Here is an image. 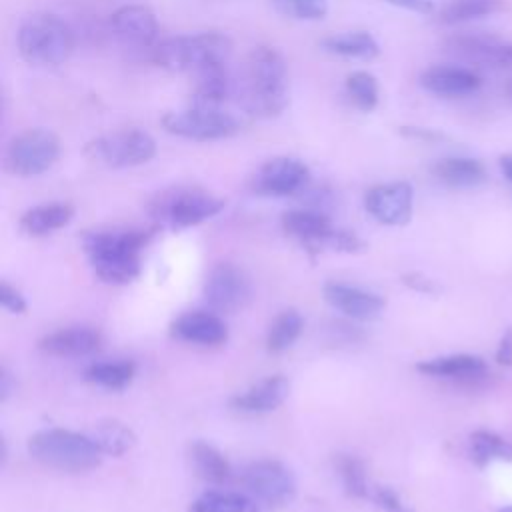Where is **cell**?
Masks as SVG:
<instances>
[{
  "instance_id": "13",
  "label": "cell",
  "mask_w": 512,
  "mask_h": 512,
  "mask_svg": "<svg viewBox=\"0 0 512 512\" xmlns=\"http://www.w3.org/2000/svg\"><path fill=\"white\" fill-rule=\"evenodd\" d=\"M412 202V186L402 180L376 184L364 196L366 212L386 226H404L412 216Z\"/></svg>"
},
{
  "instance_id": "3",
  "label": "cell",
  "mask_w": 512,
  "mask_h": 512,
  "mask_svg": "<svg viewBox=\"0 0 512 512\" xmlns=\"http://www.w3.org/2000/svg\"><path fill=\"white\" fill-rule=\"evenodd\" d=\"M232 56V40L222 32L180 34L158 40L152 48L156 66L170 72H202L212 66L228 64Z\"/></svg>"
},
{
  "instance_id": "26",
  "label": "cell",
  "mask_w": 512,
  "mask_h": 512,
  "mask_svg": "<svg viewBox=\"0 0 512 512\" xmlns=\"http://www.w3.org/2000/svg\"><path fill=\"white\" fill-rule=\"evenodd\" d=\"M322 50L344 56V58H360V60H372L380 54V46L376 38L366 30H354V32H342L332 34L320 40Z\"/></svg>"
},
{
  "instance_id": "21",
  "label": "cell",
  "mask_w": 512,
  "mask_h": 512,
  "mask_svg": "<svg viewBox=\"0 0 512 512\" xmlns=\"http://www.w3.org/2000/svg\"><path fill=\"white\" fill-rule=\"evenodd\" d=\"M196 76L198 80L192 90V106L222 108L224 102L236 92V82L228 70V64L206 68Z\"/></svg>"
},
{
  "instance_id": "20",
  "label": "cell",
  "mask_w": 512,
  "mask_h": 512,
  "mask_svg": "<svg viewBox=\"0 0 512 512\" xmlns=\"http://www.w3.org/2000/svg\"><path fill=\"white\" fill-rule=\"evenodd\" d=\"M424 90L438 96H466L480 88L482 80L468 68L458 66H432L420 74Z\"/></svg>"
},
{
  "instance_id": "23",
  "label": "cell",
  "mask_w": 512,
  "mask_h": 512,
  "mask_svg": "<svg viewBox=\"0 0 512 512\" xmlns=\"http://www.w3.org/2000/svg\"><path fill=\"white\" fill-rule=\"evenodd\" d=\"M416 368L426 376L448 378V380H474L486 374L484 360L472 354L440 356V358L424 360Z\"/></svg>"
},
{
  "instance_id": "41",
  "label": "cell",
  "mask_w": 512,
  "mask_h": 512,
  "mask_svg": "<svg viewBox=\"0 0 512 512\" xmlns=\"http://www.w3.org/2000/svg\"><path fill=\"white\" fill-rule=\"evenodd\" d=\"M496 360L500 364H506V366L512 364V328H508L506 334L502 336L498 352H496Z\"/></svg>"
},
{
  "instance_id": "32",
  "label": "cell",
  "mask_w": 512,
  "mask_h": 512,
  "mask_svg": "<svg viewBox=\"0 0 512 512\" xmlns=\"http://www.w3.org/2000/svg\"><path fill=\"white\" fill-rule=\"evenodd\" d=\"M470 456L476 464L492 460H512V444L488 430H476L470 434Z\"/></svg>"
},
{
  "instance_id": "19",
  "label": "cell",
  "mask_w": 512,
  "mask_h": 512,
  "mask_svg": "<svg viewBox=\"0 0 512 512\" xmlns=\"http://www.w3.org/2000/svg\"><path fill=\"white\" fill-rule=\"evenodd\" d=\"M282 228L288 236L296 238L300 244L312 250H320L322 246H328V240L336 230L324 212L310 210V208L284 212Z\"/></svg>"
},
{
  "instance_id": "17",
  "label": "cell",
  "mask_w": 512,
  "mask_h": 512,
  "mask_svg": "<svg viewBox=\"0 0 512 512\" xmlns=\"http://www.w3.org/2000/svg\"><path fill=\"white\" fill-rule=\"evenodd\" d=\"M102 344V336L92 326H66L44 334L38 340V348L58 358H80L96 352Z\"/></svg>"
},
{
  "instance_id": "31",
  "label": "cell",
  "mask_w": 512,
  "mask_h": 512,
  "mask_svg": "<svg viewBox=\"0 0 512 512\" xmlns=\"http://www.w3.org/2000/svg\"><path fill=\"white\" fill-rule=\"evenodd\" d=\"M302 328H304V318L298 310H294V308L282 310L272 320V324L268 328L266 350L272 354H280V352L288 350L302 334Z\"/></svg>"
},
{
  "instance_id": "9",
  "label": "cell",
  "mask_w": 512,
  "mask_h": 512,
  "mask_svg": "<svg viewBox=\"0 0 512 512\" xmlns=\"http://www.w3.org/2000/svg\"><path fill=\"white\" fill-rule=\"evenodd\" d=\"M162 128L168 134L188 140H222L240 132V120L224 108H198L190 106L180 112H166Z\"/></svg>"
},
{
  "instance_id": "33",
  "label": "cell",
  "mask_w": 512,
  "mask_h": 512,
  "mask_svg": "<svg viewBox=\"0 0 512 512\" xmlns=\"http://www.w3.org/2000/svg\"><path fill=\"white\" fill-rule=\"evenodd\" d=\"M346 92L350 102L362 112H372L378 106V80L366 70H354L346 76Z\"/></svg>"
},
{
  "instance_id": "28",
  "label": "cell",
  "mask_w": 512,
  "mask_h": 512,
  "mask_svg": "<svg viewBox=\"0 0 512 512\" xmlns=\"http://www.w3.org/2000/svg\"><path fill=\"white\" fill-rule=\"evenodd\" d=\"M90 436L106 456H122L136 444V434L132 428L114 418L100 420Z\"/></svg>"
},
{
  "instance_id": "35",
  "label": "cell",
  "mask_w": 512,
  "mask_h": 512,
  "mask_svg": "<svg viewBox=\"0 0 512 512\" xmlns=\"http://www.w3.org/2000/svg\"><path fill=\"white\" fill-rule=\"evenodd\" d=\"M498 8H500V0H450L440 12V22L444 24L468 22L474 18L488 16Z\"/></svg>"
},
{
  "instance_id": "18",
  "label": "cell",
  "mask_w": 512,
  "mask_h": 512,
  "mask_svg": "<svg viewBox=\"0 0 512 512\" xmlns=\"http://www.w3.org/2000/svg\"><path fill=\"white\" fill-rule=\"evenodd\" d=\"M288 394H290V382L284 376L276 374V376L258 380L244 392H238L230 400V406L242 414H268L278 406H282Z\"/></svg>"
},
{
  "instance_id": "12",
  "label": "cell",
  "mask_w": 512,
  "mask_h": 512,
  "mask_svg": "<svg viewBox=\"0 0 512 512\" xmlns=\"http://www.w3.org/2000/svg\"><path fill=\"white\" fill-rule=\"evenodd\" d=\"M204 296L214 312L230 314L246 306L252 296V286L242 268L232 262H222L208 274Z\"/></svg>"
},
{
  "instance_id": "7",
  "label": "cell",
  "mask_w": 512,
  "mask_h": 512,
  "mask_svg": "<svg viewBox=\"0 0 512 512\" xmlns=\"http://www.w3.org/2000/svg\"><path fill=\"white\" fill-rule=\"evenodd\" d=\"M84 154L106 168H134L156 156V140L144 130L126 128L88 140Z\"/></svg>"
},
{
  "instance_id": "37",
  "label": "cell",
  "mask_w": 512,
  "mask_h": 512,
  "mask_svg": "<svg viewBox=\"0 0 512 512\" xmlns=\"http://www.w3.org/2000/svg\"><path fill=\"white\" fill-rule=\"evenodd\" d=\"M370 500L384 512H412V508L390 486H372Z\"/></svg>"
},
{
  "instance_id": "34",
  "label": "cell",
  "mask_w": 512,
  "mask_h": 512,
  "mask_svg": "<svg viewBox=\"0 0 512 512\" xmlns=\"http://www.w3.org/2000/svg\"><path fill=\"white\" fill-rule=\"evenodd\" d=\"M336 470L342 480L344 490L354 498H370V482L366 476V466L358 456L340 454L336 460Z\"/></svg>"
},
{
  "instance_id": "36",
  "label": "cell",
  "mask_w": 512,
  "mask_h": 512,
  "mask_svg": "<svg viewBox=\"0 0 512 512\" xmlns=\"http://www.w3.org/2000/svg\"><path fill=\"white\" fill-rule=\"evenodd\" d=\"M278 8L298 20H322L328 12V0H276Z\"/></svg>"
},
{
  "instance_id": "2",
  "label": "cell",
  "mask_w": 512,
  "mask_h": 512,
  "mask_svg": "<svg viewBox=\"0 0 512 512\" xmlns=\"http://www.w3.org/2000/svg\"><path fill=\"white\" fill-rule=\"evenodd\" d=\"M152 232L134 228L92 230L82 236L94 274L106 284H128L140 276V252Z\"/></svg>"
},
{
  "instance_id": "29",
  "label": "cell",
  "mask_w": 512,
  "mask_h": 512,
  "mask_svg": "<svg viewBox=\"0 0 512 512\" xmlns=\"http://www.w3.org/2000/svg\"><path fill=\"white\" fill-rule=\"evenodd\" d=\"M136 374V364L132 360H108V362H94L84 370V378L96 386L108 390H122L126 388Z\"/></svg>"
},
{
  "instance_id": "25",
  "label": "cell",
  "mask_w": 512,
  "mask_h": 512,
  "mask_svg": "<svg viewBox=\"0 0 512 512\" xmlns=\"http://www.w3.org/2000/svg\"><path fill=\"white\" fill-rule=\"evenodd\" d=\"M432 174L436 180L450 188H472L486 180L484 166L474 158H442L432 166Z\"/></svg>"
},
{
  "instance_id": "46",
  "label": "cell",
  "mask_w": 512,
  "mask_h": 512,
  "mask_svg": "<svg viewBox=\"0 0 512 512\" xmlns=\"http://www.w3.org/2000/svg\"><path fill=\"white\" fill-rule=\"evenodd\" d=\"M502 512H512V508H506V510H502Z\"/></svg>"
},
{
  "instance_id": "15",
  "label": "cell",
  "mask_w": 512,
  "mask_h": 512,
  "mask_svg": "<svg viewBox=\"0 0 512 512\" xmlns=\"http://www.w3.org/2000/svg\"><path fill=\"white\" fill-rule=\"evenodd\" d=\"M322 294L332 308L352 320H374L386 306L382 296L344 282H326Z\"/></svg>"
},
{
  "instance_id": "11",
  "label": "cell",
  "mask_w": 512,
  "mask_h": 512,
  "mask_svg": "<svg viewBox=\"0 0 512 512\" xmlns=\"http://www.w3.org/2000/svg\"><path fill=\"white\" fill-rule=\"evenodd\" d=\"M308 180L310 168L302 160L292 156H276L256 170L252 178V190L260 196L284 198L302 192Z\"/></svg>"
},
{
  "instance_id": "27",
  "label": "cell",
  "mask_w": 512,
  "mask_h": 512,
  "mask_svg": "<svg viewBox=\"0 0 512 512\" xmlns=\"http://www.w3.org/2000/svg\"><path fill=\"white\" fill-rule=\"evenodd\" d=\"M190 456H192V464L198 472V476L210 484H224L228 482L232 468L228 458L210 442L204 440H196L190 446Z\"/></svg>"
},
{
  "instance_id": "4",
  "label": "cell",
  "mask_w": 512,
  "mask_h": 512,
  "mask_svg": "<svg viewBox=\"0 0 512 512\" xmlns=\"http://www.w3.org/2000/svg\"><path fill=\"white\" fill-rule=\"evenodd\" d=\"M28 454L38 464L60 472H88L102 462V450L88 434L44 428L28 438Z\"/></svg>"
},
{
  "instance_id": "44",
  "label": "cell",
  "mask_w": 512,
  "mask_h": 512,
  "mask_svg": "<svg viewBox=\"0 0 512 512\" xmlns=\"http://www.w3.org/2000/svg\"><path fill=\"white\" fill-rule=\"evenodd\" d=\"M500 170L512 182V154H506L500 158Z\"/></svg>"
},
{
  "instance_id": "39",
  "label": "cell",
  "mask_w": 512,
  "mask_h": 512,
  "mask_svg": "<svg viewBox=\"0 0 512 512\" xmlns=\"http://www.w3.org/2000/svg\"><path fill=\"white\" fill-rule=\"evenodd\" d=\"M392 6H398V8H404V10H410V12H418V14H430L434 12V4L432 0H384Z\"/></svg>"
},
{
  "instance_id": "5",
  "label": "cell",
  "mask_w": 512,
  "mask_h": 512,
  "mask_svg": "<svg viewBox=\"0 0 512 512\" xmlns=\"http://www.w3.org/2000/svg\"><path fill=\"white\" fill-rule=\"evenodd\" d=\"M16 46L28 64L58 66L72 54L74 34L56 14H32L20 24Z\"/></svg>"
},
{
  "instance_id": "6",
  "label": "cell",
  "mask_w": 512,
  "mask_h": 512,
  "mask_svg": "<svg viewBox=\"0 0 512 512\" xmlns=\"http://www.w3.org/2000/svg\"><path fill=\"white\" fill-rule=\"evenodd\" d=\"M226 202L196 186H174L158 192L150 200V214L156 222L168 228L198 226L224 210Z\"/></svg>"
},
{
  "instance_id": "14",
  "label": "cell",
  "mask_w": 512,
  "mask_h": 512,
  "mask_svg": "<svg viewBox=\"0 0 512 512\" xmlns=\"http://www.w3.org/2000/svg\"><path fill=\"white\" fill-rule=\"evenodd\" d=\"M110 30L114 36L134 48H154L158 44L160 26L156 14L142 4L120 6L110 14Z\"/></svg>"
},
{
  "instance_id": "30",
  "label": "cell",
  "mask_w": 512,
  "mask_h": 512,
  "mask_svg": "<svg viewBox=\"0 0 512 512\" xmlns=\"http://www.w3.org/2000/svg\"><path fill=\"white\" fill-rule=\"evenodd\" d=\"M190 512H258V504L240 492L208 490L190 504Z\"/></svg>"
},
{
  "instance_id": "40",
  "label": "cell",
  "mask_w": 512,
  "mask_h": 512,
  "mask_svg": "<svg viewBox=\"0 0 512 512\" xmlns=\"http://www.w3.org/2000/svg\"><path fill=\"white\" fill-rule=\"evenodd\" d=\"M402 282L406 286H410L412 290H418V292H426V294H432L434 292V282L418 272H410V274H404L402 276Z\"/></svg>"
},
{
  "instance_id": "8",
  "label": "cell",
  "mask_w": 512,
  "mask_h": 512,
  "mask_svg": "<svg viewBox=\"0 0 512 512\" xmlns=\"http://www.w3.org/2000/svg\"><path fill=\"white\" fill-rule=\"evenodd\" d=\"M60 156V138L48 128H28L14 136L4 152V170L30 178L50 170Z\"/></svg>"
},
{
  "instance_id": "38",
  "label": "cell",
  "mask_w": 512,
  "mask_h": 512,
  "mask_svg": "<svg viewBox=\"0 0 512 512\" xmlns=\"http://www.w3.org/2000/svg\"><path fill=\"white\" fill-rule=\"evenodd\" d=\"M0 304L10 314H22L26 310L24 296L20 294V290L10 286L6 280L0 282Z\"/></svg>"
},
{
  "instance_id": "45",
  "label": "cell",
  "mask_w": 512,
  "mask_h": 512,
  "mask_svg": "<svg viewBox=\"0 0 512 512\" xmlns=\"http://www.w3.org/2000/svg\"><path fill=\"white\" fill-rule=\"evenodd\" d=\"M508 96H510V98H512V82H510V84H508Z\"/></svg>"
},
{
  "instance_id": "24",
  "label": "cell",
  "mask_w": 512,
  "mask_h": 512,
  "mask_svg": "<svg viewBox=\"0 0 512 512\" xmlns=\"http://www.w3.org/2000/svg\"><path fill=\"white\" fill-rule=\"evenodd\" d=\"M448 46L466 58L492 62L498 66H512V44L498 42L490 36H454L450 38Z\"/></svg>"
},
{
  "instance_id": "22",
  "label": "cell",
  "mask_w": 512,
  "mask_h": 512,
  "mask_svg": "<svg viewBox=\"0 0 512 512\" xmlns=\"http://www.w3.org/2000/svg\"><path fill=\"white\" fill-rule=\"evenodd\" d=\"M74 218V206L68 202H46V204H38L28 208L22 216H20V230L26 236L32 238H40V236H48L64 226L70 224V220Z\"/></svg>"
},
{
  "instance_id": "16",
  "label": "cell",
  "mask_w": 512,
  "mask_h": 512,
  "mask_svg": "<svg viewBox=\"0 0 512 512\" xmlns=\"http://www.w3.org/2000/svg\"><path fill=\"white\" fill-rule=\"evenodd\" d=\"M170 328L178 340L196 346H220L228 340L226 322L214 310L184 312L172 322Z\"/></svg>"
},
{
  "instance_id": "10",
  "label": "cell",
  "mask_w": 512,
  "mask_h": 512,
  "mask_svg": "<svg viewBox=\"0 0 512 512\" xmlns=\"http://www.w3.org/2000/svg\"><path fill=\"white\" fill-rule=\"evenodd\" d=\"M242 480L250 496L266 506L280 508L296 498V478L280 460L250 462L242 472Z\"/></svg>"
},
{
  "instance_id": "42",
  "label": "cell",
  "mask_w": 512,
  "mask_h": 512,
  "mask_svg": "<svg viewBox=\"0 0 512 512\" xmlns=\"http://www.w3.org/2000/svg\"><path fill=\"white\" fill-rule=\"evenodd\" d=\"M14 388H16V384H12V374L6 368H2L0 370V400L6 402Z\"/></svg>"
},
{
  "instance_id": "1",
  "label": "cell",
  "mask_w": 512,
  "mask_h": 512,
  "mask_svg": "<svg viewBox=\"0 0 512 512\" xmlns=\"http://www.w3.org/2000/svg\"><path fill=\"white\" fill-rule=\"evenodd\" d=\"M240 106L256 118H274L288 106V68L284 56L272 46H256L236 84Z\"/></svg>"
},
{
  "instance_id": "43",
  "label": "cell",
  "mask_w": 512,
  "mask_h": 512,
  "mask_svg": "<svg viewBox=\"0 0 512 512\" xmlns=\"http://www.w3.org/2000/svg\"><path fill=\"white\" fill-rule=\"evenodd\" d=\"M400 132L404 136H412V138H422V140H434L438 134L436 132H430L426 128H414V126H402Z\"/></svg>"
}]
</instances>
